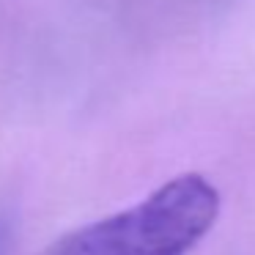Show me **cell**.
Segmentation results:
<instances>
[{
	"mask_svg": "<svg viewBox=\"0 0 255 255\" xmlns=\"http://www.w3.org/2000/svg\"><path fill=\"white\" fill-rule=\"evenodd\" d=\"M217 214V189L187 173L140 203L63 236L44 255H189Z\"/></svg>",
	"mask_w": 255,
	"mask_h": 255,
	"instance_id": "cell-1",
	"label": "cell"
},
{
	"mask_svg": "<svg viewBox=\"0 0 255 255\" xmlns=\"http://www.w3.org/2000/svg\"><path fill=\"white\" fill-rule=\"evenodd\" d=\"M6 239H8V225H6V222H0V250H3Z\"/></svg>",
	"mask_w": 255,
	"mask_h": 255,
	"instance_id": "cell-2",
	"label": "cell"
}]
</instances>
